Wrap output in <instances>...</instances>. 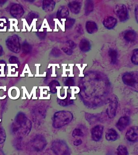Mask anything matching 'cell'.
Segmentation results:
<instances>
[{
	"label": "cell",
	"mask_w": 138,
	"mask_h": 155,
	"mask_svg": "<svg viewBox=\"0 0 138 155\" xmlns=\"http://www.w3.org/2000/svg\"><path fill=\"white\" fill-rule=\"evenodd\" d=\"M12 127L14 134L19 137H23L31 131L32 124L25 114L20 112L16 116Z\"/></svg>",
	"instance_id": "1"
},
{
	"label": "cell",
	"mask_w": 138,
	"mask_h": 155,
	"mask_svg": "<svg viewBox=\"0 0 138 155\" xmlns=\"http://www.w3.org/2000/svg\"><path fill=\"white\" fill-rule=\"evenodd\" d=\"M74 116L70 111H60L55 113L53 118V126L55 128L64 127L72 121Z\"/></svg>",
	"instance_id": "2"
},
{
	"label": "cell",
	"mask_w": 138,
	"mask_h": 155,
	"mask_svg": "<svg viewBox=\"0 0 138 155\" xmlns=\"http://www.w3.org/2000/svg\"><path fill=\"white\" fill-rule=\"evenodd\" d=\"M51 150L56 155H69L71 152L70 149L65 142L59 139L53 142Z\"/></svg>",
	"instance_id": "3"
},
{
	"label": "cell",
	"mask_w": 138,
	"mask_h": 155,
	"mask_svg": "<svg viewBox=\"0 0 138 155\" xmlns=\"http://www.w3.org/2000/svg\"><path fill=\"white\" fill-rule=\"evenodd\" d=\"M30 146L34 150L41 151L44 150L47 145V141L45 137L40 134L34 137L29 142Z\"/></svg>",
	"instance_id": "4"
},
{
	"label": "cell",
	"mask_w": 138,
	"mask_h": 155,
	"mask_svg": "<svg viewBox=\"0 0 138 155\" xmlns=\"http://www.w3.org/2000/svg\"><path fill=\"white\" fill-rule=\"evenodd\" d=\"M7 47L11 51L15 53H19L20 50V39L17 35L8 37L6 40Z\"/></svg>",
	"instance_id": "5"
},
{
	"label": "cell",
	"mask_w": 138,
	"mask_h": 155,
	"mask_svg": "<svg viewBox=\"0 0 138 155\" xmlns=\"http://www.w3.org/2000/svg\"><path fill=\"white\" fill-rule=\"evenodd\" d=\"M122 79L125 85L131 87H134L138 84L137 72H130L126 73L122 76Z\"/></svg>",
	"instance_id": "6"
},
{
	"label": "cell",
	"mask_w": 138,
	"mask_h": 155,
	"mask_svg": "<svg viewBox=\"0 0 138 155\" xmlns=\"http://www.w3.org/2000/svg\"><path fill=\"white\" fill-rule=\"evenodd\" d=\"M114 11L115 14L122 22H124L129 18L128 9L124 5H118L116 6Z\"/></svg>",
	"instance_id": "7"
},
{
	"label": "cell",
	"mask_w": 138,
	"mask_h": 155,
	"mask_svg": "<svg viewBox=\"0 0 138 155\" xmlns=\"http://www.w3.org/2000/svg\"><path fill=\"white\" fill-rule=\"evenodd\" d=\"M118 106V100L116 97H113L110 101L108 107L107 109V114L110 118H113L116 116Z\"/></svg>",
	"instance_id": "8"
},
{
	"label": "cell",
	"mask_w": 138,
	"mask_h": 155,
	"mask_svg": "<svg viewBox=\"0 0 138 155\" xmlns=\"http://www.w3.org/2000/svg\"><path fill=\"white\" fill-rule=\"evenodd\" d=\"M104 127L102 125H97L91 130V137L92 140L96 142L99 141L103 136Z\"/></svg>",
	"instance_id": "9"
},
{
	"label": "cell",
	"mask_w": 138,
	"mask_h": 155,
	"mask_svg": "<svg viewBox=\"0 0 138 155\" xmlns=\"http://www.w3.org/2000/svg\"><path fill=\"white\" fill-rule=\"evenodd\" d=\"M126 137L128 141L135 142L138 139V128L137 126H133L127 130Z\"/></svg>",
	"instance_id": "10"
},
{
	"label": "cell",
	"mask_w": 138,
	"mask_h": 155,
	"mask_svg": "<svg viewBox=\"0 0 138 155\" xmlns=\"http://www.w3.org/2000/svg\"><path fill=\"white\" fill-rule=\"evenodd\" d=\"M24 10L22 7L19 4L13 5L10 9V14L13 17L19 18L21 17L24 14Z\"/></svg>",
	"instance_id": "11"
},
{
	"label": "cell",
	"mask_w": 138,
	"mask_h": 155,
	"mask_svg": "<svg viewBox=\"0 0 138 155\" xmlns=\"http://www.w3.org/2000/svg\"><path fill=\"white\" fill-rule=\"evenodd\" d=\"M82 0H74L68 3V7L73 14H79L81 11Z\"/></svg>",
	"instance_id": "12"
},
{
	"label": "cell",
	"mask_w": 138,
	"mask_h": 155,
	"mask_svg": "<svg viewBox=\"0 0 138 155\" xmlns=\"http://www.w3.org/2000/svg\"><path fill=\"white\" fill-rule=\"evenodd\" d=\"M130 121V120L128 116H122L117 121L116 123V127L119 131H122L124 130L129 124Z\"/></svg>",
	"instance_id": "13"
},
{
	"label": "cell",
	"mask_w": 138,
	"mask_h": 155,
	"mask_svg": "<svg viewBox=\"0 0 138 155\" xmlns=\"http://www.w3.org/2000/svg\"><path fill=\"white\" fill-rule=\"evenodd\" d=\"M117 23L116 19L112 16L106 18L103 21V26L108 30L113 29L116 26Z\"/></svg>",
	"instance_id": "14"
},
{
	"label": "cell",
	"mask_w": 138,
	"mask_h": 155,
	"mask_svg": "<svg viewBox=\"0 0 138 155\" xmlns=\"http://www.w3.org/2000/svg\"><path fill=\"white\" fill-rule=\"evenodd\" d=\"M136 33L135 31L129 30L125 32L123 38L128 43H133L136 40Z\"/></svg>",
	"instance_id": "15"
},
{
	"label": "cell",
	"mask_w": 138,
	"mask_h": 155,
	"mask_svg": "<svg viewBox=\"0 0 138 155\" xmlns=\"http://www.w3.org/2000/svg\"><path fill=\"white\" fill-rule=\"evenodd\" d=\"M105 138L108 141H115L118 138L117 132L113 128L108 129L105 133Z\"/></svg>",
	"instance_id": "16"
},
{
	"label": "cell",
	"mask_w": 138,
	"mask_h": 155,
	"mask_svg": "<svg viewBox=\"0 0 138 155\" xmlns=\"http://www.w3.org/2000/svg\"><path fill=\"white\" fill-rule=\"evenodd\" d=\"M56 3L54 0H44L43 9L46 12L52 11L54 9Z\"/></svg>",
	"instance_id": "17"
},
{
	"label": "cell",
	"mask_w": 138,
	"mask_h": 155,
	"mask_svg": "<svg viewBox=\"0 0 138 155\" xmlns=\"http://www.w3.org/2000/svg\"><path fill=\"white\" fill-rule=\"evenodd\" d=\"M21 88L23 89V97H21V99H26V96H25L26 95L27 96V97L28 98V99H31L32 95H33L32 98V99H37V98H38L36 97V89H37V87H33L30 95L29 94L28 91L26 88L25 86L22 87Z\"/></svg>",
	"instance_id": "18"
},
{
	"label": "cell",
	"mask_w": 138,
	"mask_h": 155,
	"mask_svg": "<svg viewBox=\"0 0 138 155\" xmlns=\"http://www.w3.org/2000/svg\"><path fill=\"white\" fill-rule=\"evenodd\" d=\"M86 28L87 33L90 34H93L98 31V26L97 24L94 21H87L86 23Z\"/></svg>",
	"instance_id": "19"
},
{
	"label": "cell",
	"mask_w": 138,
	"mask_h": 155,
	"mask_svg": "<svg viewBox=\"0 0 138 155\" xmlns=\"http://www.w3.org/2000/svg\"><path fill=\"white\" fill-rule=\"evenodd\" d=\"M8 94V96L11 99L16 100L20 96V90L18 87H11L9 89Z\"/></svg>",
	"instance_id": "20"
},
{
	"label": "cell",
	"mask_w": 138,
	"mask_h": 155,
	"mask_svg": "<svg viewBox=\"0 0 138 155\" xmlns=\"http://www.w3.org/2000/svg\"><path fill=\"white\" fill-rule=\"evenodd\" d=\"M69 15V11L67 7L61 6L59 8L56 14V16L59 19L67 18Z\"/></svg>",
	"instance_id": "21"
},
{
	"label": "cell",
	"mask_w": 138,
	"mask_h": 155,
	"mask_svg": "<svg viewBox=\"0 0 138 155\" xmlns=\"http://www.w3.org/2000/svg\"><path fill=\"white\" fill-rule=\"evenodd\" d=\"M8 77H17L18 75V72L16 71V69H17L18 64H8Z\"/></svg>",
	"instance_id": "22"
},
{
	"label": "cell",
	"mask_w": 138,
	"mask_h": 155,
	"mask_svg": "<svg viewBox=\"0 0 138 155\" xmlns=\"http://www.w3.org/2000/svg\"><path fill=\"white\" fill-rule=\"evenodd\" d=\"M45 110L42 108H37L34 110V112L32 113L33 117L34 118V120L36 121H40L41 119L44 118L45 116Z\"/></svg>",
	"instance_id": "23"
},
{
	"label": "cell",
	"mask_w": 138,
	"mask_h": 155,
	"mask_svg": "<svg viewBox=\"0 0 138 155\" xmlns=\"http://www.w3.org/2000/svg\"><path fill=\"white\" fill-rule=\"evenodd\" d=\"M80 50L83 52H87L91 49V44L89 41L86 38H83L80 43Z\"/></svg>",
	"instance_id": "24"
},
{
	"label": "cell",
	"mask_w": 138,
	"mask_h": 155,
	"mask_svg": "<svg viewBox=\"0 0 138 155\" xmlns=\"http://www.w3.org/2000/svg\"><path fill=\"white\" fill-rule=\"evenodd\" d=\"M109 56L111 58V63L114 65L116 64L118 59V53L116 49L110 48L108 52Z\"/></svg>",
	"instance_id": "25"
},
{
	"label": "cell",
	"mask_w": 138,
	"mask_h": 155,
	"mask_svg": "<svg viewBox=\"0 0 138 155\" xmlns=\"http://www.w3.org/2000/svg\"><path fill=\"white\" fill-rule=\"evenodd\" d=\"M93 0H86L85 5V15H88L93 11Z\"/></svg>",
	"instance_id": "26"
},
{
	"label": "cell",
	"mask_w": 138,
	"mask_h": 155,
	"mask_svg": "<svg viewBox=\"0 0 138 155\" xmlns=\"http://www.w3.org/2000/svg\"><path fill=\"white\" fill-rule=\"evenodd\" d=\"M71 95L70 94L68 93V95L67 97L64 99H58V104L61 106H67L68 105H71L73 104V101L71 99Z\"/></svg>",
	"instance_id": "27"
},
{
	"label": "cell",
	"mask_w": 138,
	"mask_h": 155,
	"mask_svg": "<svg viewBox=\"0 0 138 155\" xmlns=\"http://www.w3.org/2000/svg\"><path fill=\"white\" fill-rule=\"evenodd\" d=\"M59 83L56 80H53L49 84V89L51 93L55 94L57 92V87L60 86Z\"/></svg>",
	"instance_id": "28"
},
{
	"label": "cell",
	"mask_w": 138,
	"mask_h": 155,
	"mask_svg": "<svg viewBox=\"0 0 138 155\" xmlns=\"http://www.w3.org/2000/svg\"><path fill=\"white\" fill-rule=\"evenodd\" d=\"M117 154L118 155H128V152L127 147L124 145H119L117 148Z\"/></svg>",
	"instance_id": "29"
},
{
	"label": "cell",
	"mask_w": 138,
	"mask_h": 155,
	"mask_svg": "<svg viewBox=\"0 0 138 155\" xmlns=\"http://www.w3.org/2000/svg\"><path fill=\"white\" fill-rule=\"evenodd\" d=\"M75 22V19L71 18H68L66 19L65 22V27L66 29L68 30L71 29L74 26Z\"/></svg>",
	"instance_id": "30"
},
{
	"label": "cell",
	"mask_w": 138,
	"mask_h": 155,
	"mask_svg": "<svg viewBox=\"0 0 138 155\" xmlns=\"http://www.w3.org/2000/svg\"><path fill=\"white\" fill-rule=\"evenodd\" d=\"M8 27V22L6 19L2 18L0 19V32H6Z\"/></svg>",
	"instance_id": "31"
},
{
	"label": "cell",
	"mask_w": 138,
	"mask_h": 155,
	"mask_svg": "<svg viewBox=\"0 0 138 155\" xmlns=\"http://www.w3.org/2000/svg\"><path fill=\"white\" fill-rule=\"evenodd\" d=\"M131 61L133 64L135 65H138V49H134L133 51V55H132Z\"/></svg>",
	"instance_id": "32"
},
{
	"label": "cell",
	"mask_w": 138,
	"mask_h": 155,
	"mask_svg": "<svg viewBox=\"0 0 138 155\" xmlns=\"http://www.w3.org/2000/svg\"><path fill=\"white\" fill-rule=\"evenodd\" d=\"M22 49L23 52L25 53L28 54L31 52L32 50V47L27 42H25L22 44Z\"/></svg>",
	"instance_id": "33"
},
{
	"label": "cell",
	"mask_w": 138,
	"mask_h": 155,
	"mask_svg": "<svg viewBox=\"0 0 138 155\" xmlns=\"http://www.w3.org/2000/svg\"><path fill=\"white\" fill-rule=\"evenodd\" d=\"M18 24L17 20H15V19H11L10 20V26H9L10 28H9V31L11 32L14 31V30H13V27H15L17 31H18L17 27Z\"/></svg>",
	"instance_id": "34"
},
{
	"label": "cell",
	"mask_w": 138,
	"mask_h": 155,
	"mask_svg": "<svg viewBox=\"0 0 138 155\" xmlns=\"http://www.w3.org/2000/svg\"><path fill=\"white\" fill-rule=\"evenodd\" d=\"M6 138V134L4 128L0 127V144H3L5 141Z\"/></svg>",
	"instance_id": "35"
},
{
	"label": "cell",
	"mask_w": 138,
	"mask_h": 155,
	"mask_svg": "<svg viewBox=\"0 0 138 155\" xmlns=\"http://www.w3.org/2000/svg\"><path fill=\"white\" fill-rule=\"evenodd\" d=\"M72 136L73 137H83L84 133L81 129L76 128L73 131Z\"/></svg>",
	"instance_id": "36"
},
{
	"label": "cell",
	"mask_w": 138,
	"mask_h": 155,
	"mask_svg": "<svg viewBox=\"0 0 138 155\" xmlns=\"http://www.w3.org/2000/svg\"><path fill=\"white\" fill-rule=\"evenodd\" d=\"M64 85L66 86H68V87L74 86L75 81H74V78L73 77L67 78L64 82Z\"/></svg>",
	"instance_id": "37"
},
{
	"label": "cell",
	"mask_w": 138,
	"mask_h": 155,
	"mask_svg": "<svg viewBox=\"0 0 138 155\" xmlns=\"http://www.w3.org/2000/svg\"><path fill=\"white\" fill-rule=\"evenodd\" d=\"M51 55L55 57H58L62 55V52L58 48H54L51 52Z\"/></svg>",
	"instance_id": "38"
},
{
	"label": "cell",
	"mask_w": 138,
	"mask_h": 155,
	"mask_svg": "<svg viewBox=\"0 0 138 155\" xmlns=\"http://www.w3.org/2000/svg\"><path fill=\"white\" fill-rule=\"evenodd\" d=\"M62 51L68 56H71L73 54V51L72 49L69 47H64L62 48Z\"/></svg>",
	"instance_id": "39"
},
{
	"label": "cell",
	"mask_w": 138,
	"mask_h": 155,
	"mask_svg": "<svg viewBox=\"0 0 138 155\" xmlns=\"http://www.w3.org/2000/svg\"><path fill=\"white\" fill-rule=\"evenodd\" d=\"M9 63L11 64H18L19 61L17 57L15 56H12L9 60Z\"/></svg>",
	"instance_id": "40"
},
{
	"label": "cell",
	"mask_w": 138,
	"mask_h": 155,
	"mask_svg": "<svg viewBox=\"0 0 138 155\" xmlns=\"http://www.w3.org/2000/svg\"><path fill=\"white\" fill-rule=\"evenodd\" d=\"M67 44H68L69 48H70L72 49H75L76 47L77 44L74 41H73V40H69L67 41Z\"/></svg>",
	"instance_id": "41"
},
{
	"label": "cell",
	"mask_w": 138,
	"mask_h": 155,
	"mask_svg": "<svg viewBox=\"0 0 138 155\" xmlns=\"http://www.w3.org/2000/svg\"><path fill=\"white\" fill-rule=\"evenodd\" d=\"M5 66V63L3 62V63H2L1 68H0V77H2L5 76V75L4 74V69Z\"/></svg>",
	"instance_id": "42"
},
{
	"label": "cell",
	"mask_w": 138,
	"mask_h": 155,
	"mask_svg": "<svg viewBox=\"0 0 138 155\" xmlns=\"http://www.w3.org/2000/svg\"><path fill=\"white\" fill-rule=\"evenodd\" d=\"M82 143V140L81 139H79L74 141V145L75 146H78L79 145H81Z\"/></svg>",
	"instance_id": "43"
},
{
	"label": "cell",
	"mask_w": 138,
	"mask_h": 155,
	"mask_svg": "<svg viewBox=\"0 0 138 155\" xmlns=\"http://www.w3.org/2000/svg\"><path fill=\"white\" fill-rule=\"evenodd\" d=\"M77 31L78 32V33L80 34H83L84 33V30L83 29L82 27L80 25H79V26H78L77 27Z\"/></svg>",
	"instance_id": "44"
},
{
	"label": "cell",
	"mask_w": 138,
	"mask_h": 155,
	"mask_svg": "<svg viewBox=\"0 0 138 155\" xmlns=\"http://www.w3.org/2000/svg\"><path fill=\"white\" fill-rule=\"evenodd\" d=\"M135 15L136 19L137 22H138V7H136L135 10Z\"/></svg>",
	"instance_id": "45"
},
{
	"label": "cell",
	"mask_w": 138,
	"mask_h": 155,
	"mask_svg": "<svg viewBox=\"0 0 138 155\" xmlns=\"http://www.w3.org/2000/svg\"><path fill=\"white\" fill-rule=\"evenodd\" d=\"M7 1L8 0H0V6H2L3 5L5 4Z\"/></svg>",
	"instance_id": "46"
},
{
	"label": "cell",
	"mask_w": 138,
	"mask_h": 155,
	"mask_svg": "<svg viewBox=\"0 0 138 155\" xmlns=\"http://www.w3.org/2000/svg\"><path fill=\"white\" fill-rule=\"evenodd\" d=\"M3 50L2 46L0 45V56H2L3 54Z\"/></svg>",
	"instance_id": "47"
},
{
	"label": "cell",
	"mask_w": 138,
	"mask_h": 155,
	"mask_svg": "<svg viewBox=\"0 0 138 155\" xmlns=\"http://www.w3.org/2000/svg\"><path fill=\"white\" fill-rule=\"evenodd\" d=\"M26 2H30V3H32V2H34L35 0H26Z\"/></svg>",
	"instance_id": "48"
}]
</instances>
